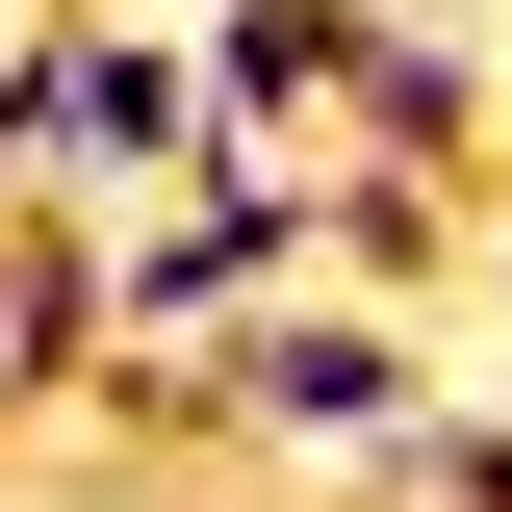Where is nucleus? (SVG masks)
I'll use <instances>...</instances> for the list:
<instances>
[{"label":"nucleus","mask_w":512,"mask_h":512,"mask_svg":"<svg viewBox=\"0 0 512 512\" xmlns=\"http://www.w3.org/2000/svg\"><path fill=\"white\" fill-rule=\"evenodd\" d=\"M308 205H333V282H359V308H436V282H461V231H487V205H461V180H410V154H308Z\"/></svg>","instance_id":"39448f33"},{"label":"nucleus","mask_w":512,"mask_h":512,"mask_svg":"<svg viewBox=\"0 0 512 512\" xmlns=\"http://www.w3.org/2000/svg\"><path fill=\"white\" fill-rule=\"evenodd\" d=\"M487 180H512V154H487Z\"/></svg>","instance_id":"0eeeda50"},{"label":"nucleus","mask_w":512,"mask_h":512,"mask_svg":"<svg viewBox=\"0 0 512 512\" xmlns=\"http://www.w3.org/2000/svg\"><path fill=\"white\" fill-rule=\"evenodd\" d=\"M436 26H487V0H436Z\"/></svg>","instance_id":"423d86ee"},{"label":"nucleus","mask_w":512,"mask_h":512,"mask_svg":"<svg viewBox=\"0 0 512 512\" xmlns=\"http://www.w3.org/2000/svg\"><path fill=\"white\" fill-rule=\"evenodd\" d=\"M308 154H410V180L487 205V154H512V52H487V26H436V0H359V26H333V128H308Z\"/></svg>","instance_id":"7ed1b4c3"},{"label":"nucleus","mask_w":512,"mask_h":512,"mask_svg":"<svg viewBox=\"0 0 512 512\" xmlns=\"http://www.w3.org/2000/svg\"><path fill=\"white\" fill-rule=\"evenodd\" d=\"M180 384H205V436H256V461H359V487H410V436H436V333H410V308H359V282L231 308Z\"/></svg>","instance_id":"f257e3e1"},{"label":"nucleus","mask_w":512,"mask_h":512,"mask_svg":"<svg viewBox=\"0 0 512 512\" xmlns=\"http://www.w3.org/2000/svg\"><path fill=\"white\" fill-rule=\"evenodd\" d=\"M26 128H52L77 205H154L231 154V103H205V26L180 0H52V77H26Z\"/></svg>","instance_id":"f03ea898"},{"label":"nucleus","mask_w":512,"mask_h":512,"mask_svg":"<svg viewBox=\"0 0 512 512\" xmlns=\"http://www.w3.org/2000/svg\"><path fill=\"white\" fill-rule=\"evenodd\" d=\"M77 359H103V205L26 180V231H0V410H52Z\"/></svg>","instance_id":"20e7f679"}]
</instances>
